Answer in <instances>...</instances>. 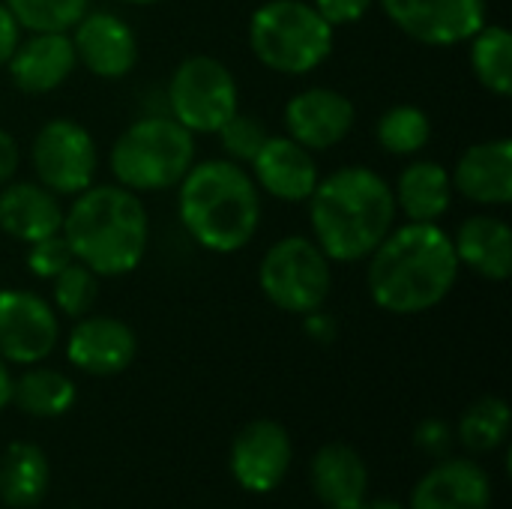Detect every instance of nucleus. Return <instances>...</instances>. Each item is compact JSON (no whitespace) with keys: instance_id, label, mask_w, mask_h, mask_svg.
<instances>
[{"instance_id":"nucleus-4","label":"nucleus","mask_w":512,"mask_h":509,"mask_svg":"<svg viewBox=\"0 0 512 509\" xmlns=\"http://www.w3.org/2000/svg\"><path fill=\"white\" fill-rule=\"evenodd\" d=\"M63 240L75 261L96 276L132 273L150 237V222L141 198L126 186H87L63 216Z\"/></svg>"},{"instance_id":"nucleus-10","label":"nucleus","mask_w":512,"mask_h":509,"mask_svg":"<svg viewBox=\"0 0 512 509\" xmlns=\"http://www.w3.org/2000/svg\"><path fill=\"white\" fill-rule=\"evenodd\" d=\"M60 339L54 306L33 291H0V357L15 366L42 363Z\"/></svg>"},{"instance_id":"nucleus-33","label":"nucleus","mask_w":512,"mask_h":509,"mask_svg":"<svg viewBox=\"0 0 512 509\" xmlns=\"http://www.w3.org/2000/svg\"><path fill=\"white\" fill-rule=\"evenodd\" d=\"M372 3H375V0H315L312 6L321 12V18H324L330 27H342V24L360 21V18L369 12Z\"/></svg>"},{"instance_id":"nucleus-28","label":"nucleus","mask_w":512,"mask_h":509,"mask_svg":"<svg viewBox=\"0 0 512 509\" xmlns=\"http://www.w3.org/2000/svg\"><path fill=\"white\" fill-rule=\"evenodd\" d=\"M432 138V123L417 105H396L378 120V144L393 156H414Z\"/></svg>"},{"instance_id":"nucleus-34","label":"nucleus","mask_w":512,"mask_h":509,"mask_svg":"<svg viewBox=\"0 0 512 509\" xmlns=\"http://www.w3.org/2000/svg\"><path fill=\"white\" fill-rule=\"evenodd\" d=\"M417 444L432 456H444L450 450V444H453V435H450L444 420H426L417 429Z\"/></svg>"},{"instance_id":"nucleus-16","label":"nucleus","mask_w":512,"mask_h":509,"mask_svg":"<svg viewBox=\"0 0 512 509\" xmlns=\"http://www.w3.org/2000/svg\"><path fill=\"white\" fill-rule=\"evenodd\" d=\"M6 66L12 84L21 93H51L72 75L78 57L66 33L45 30L33 33L27 42H18Z\"/></svg>"},{"instance_id":"nucleus-13","label":"nucleus","mask_w":512,"mask_h":509,"mask_svg":"<svg viewBox=\"0 0 512 509\" xmlns=\"http://www.w3.org/2000/svg\"><path fill=\"white\" fill-rule=\"evenodd\" d=\"M357 108L354 102L330 87H309L285 105L288 138L303 144L306 150H330L348 138L354 129Z\"/></svg>"},{"instance_id":"nucleus-5","label":"nucleus","mask_w":512,"mask_h":509,"mask_svg":"<svg viewBox=\"0 0 512 509\" xmlns=\"http://www.w3.org/2000/svg\"><path fill=\"white\" fill-rule=\"evenodd\" d=\"M249 45L267 69L306 75L330 57L333 27L312 3L267 0L249 21Z\"/></svg>"},{"instance_id":"nucleus-36","label":"nucleus","mask_w":512,"mask_h":509,"mask_svg":"<svg viewBox=\"0 0 512 509\" xmlns=\"http://www.w3.org/2000/svg\"><path fill=\"white\" fill-rule=\"evenodd\" d=\"M15 168H18V144L6 129H0V186L9 183Z\"/></svg>"},{"instance_id":"nucleus-38","label":"nucleus","mask_w":512,"mask_h":509,"mask_svg":"<svg viewBox=\"0 0 512 509\" xmlns=\"http://www.w3.org/2000/svg\"><path fill=\"white\" fill-rule=\"evenodd\" d=\"M12 402V375H9V366L6 360L0 357V411Z\"/></svg>"},{"instance_id":"nucleus-29","label":"nucleus","mask_w":512,"mask_h":509,"mask_svg":"<svg viewBox=\"0 0 512 509\" xmlns=\"http://www.w3.org/2000/svg\"><path fill=\"white\" fill-rule=\"evenodd\" d=\"M3 3L18 21V27H27L30 33H45V30L66 33L81 21L90 0H3Z\"/></svg>"},{"instance_id":"nucleus-7","label":"nucleus","mask_w":512,"mask_h":509,"mask_svg":"<svg viewBox=\"0 0 512 509\" xmlns=\"http://www.w3.org/2000/svg\"><path fill=\"white\" fill-rule=\"evenodd\" d=\"M258 285L264 297L291 315L318 312L330 294V258L315 240L285 237L273 243L258 267Z\"/></svg>"},{"instance_id":"nucleus-31","label":"nucleus","mask_w":512,"mask_h":509,"mask_svg":"<svg viewBox=\"0 0 512 509\" xmlns=\"http://www.w3.org/2000/svg\"><path fill=\"white\" fill-rule=\"evenodd\" d=\"M219 141L225 147V153L234 159V162H252L258 156V150L264 147V141L270 138L267 126L252 117V114H240L234 111L222 126H219Z\"/></svg>"},{"instance_id":"nucleus-8","label":"nucleus","mask_w":512,"mask_h":509,"mask_svg":"<svg viewBox=\"0 0 512 509\" xmlns=\"http://www.w3.org/2000/svg\"><path fill=\"white\" fill-rule=\"evenodd\" d=\"M171 117L195 132H219V126L237 111V81L231 69L207 54L186 57L168 84Z\"/></svg>"},{"instance_id":"nucleus-24","label":"nucleus","mask_w":512,"mask_h":509,"mask_svg":"<svg viewBox=\"0 0 512 509\" xmlns=\"http://www.w3.org/2000/svg\"><path fill=\"white\" fill-rule=\"evenodd\" d=\"M51 483L45 453L30 441H15L0 456V498L12 509L36 507Z\"/></svg>"},{"instance_id":"nucleus-37","label":"nucleus","mask_w":512,"mask_h":509,"mask_svg":"<svg viewBox=\"0 0 512 509\" xmlns=\"http://www.w3.org/2000/svg\"><path fill=\"white\" fill-rule=\"evenodd\" d=\"M306 333L318 342H330L336 336V324L327 318V315H318V312H309V321H306Z\"/></svg>"},{"instance_id":"nucleus-1","label":"nucleus","mask_w":512,"mask_h":509,"mask_svg":"<svg viewBox=\"0 0 512 509\" xmlns=\"http://www.w3.org/2000/svg\"><path fill=\"white\" fill-rule=\"evenodd\" d=\"M453 237L435 222H408L390 231L369 255V294L393 315H420L447 300L459 279Z\"/></svg>"},{"instance_id":"nucleus-20","label":"nucleus","mask_w":512,"mask_h":509,"mask_svg":"<svg viewBox=\"0 0 512 509\" xmlns=\"http://www.w3.org/2000/svg\"><path fill=\"white\" fill-rule=\"evenodd\" d=\"M63 210L54 192L42 183H6L0 186V228L21 240L36 243L42 237L60 234Z\"/></svg>"},{"instance_id":"nucleus-14","label":"nucleus","mask_w":512,"mask_h":509,"mask_svg":"<svg viewBox=\"0 0 512 509\" xmlns=\"http://www.w3.org/2000/svg\"><path fill=\"white\" fill-rule=\"evenodd\" d=\"M69 39L78 63L108 81L129 75L138 60V39L132 27L114 12H84Z\"/></svg>"},{"instance_id":"nucleus-26","label":"nucleus","mask_w":512,"mask_h":509,"mask_svg":"<svg viewBox=\"0 0 512 509\" xmlns=\"http://www.w3.org/2000/svg\"><path fill=\"white\" fill-rule=\"evenodd\" d=\"M471 45V66L483 87L498 96H510L512 90V36L501 24H483Z\"/></svg>"},{"instance_id":"nucleus-9","label":"nucleus","mask_w":512,"mask_h":509,"mask_svg":"<svg viewBox=\"0 0 512 509\" xmlns=\"http://www.w3.org/2000/svg\"><path fill=\"white\" fill-rule=\"evenodd\" d=\"M30 162L39 183L48 192L78 195L93 183L99 153H96V141L81 123L69 117H57L36 132Z\"/></svg>"},{"instance_id":"nucleus-39","label":"nucleus","mask_w":512,"mask_h":509,"mask_svg":"<svg viewBox=\"0 0 512 509\" xmlns=\"http://www.w3.org/2000/svg\"><path fill=\"white\" fill-rule=\"evenodd\" d=\"M354 509H405L402 504H393V501H363L360 507H354Z\"/></svg>"},{"instance_id":"nucleus-19","label":"nucleus","mask_w":512,"mask_h":509,"mask_svg":"<svg viewBox=\"0 0 512 509\" xmlns=\"http://www.w3.org/2000/svg\"><path fill=\"white\" fill-rule=\"evenodd\" d=\"M453 189L465 198L489 207H504L512 201V141L495 138L474 144L462 153L453 171Z\"/></svg>"},{"instance_id":"nucleus-40","label":"nucleus","mask_w":512,"mask_h":509,"mask_svg":"<svg viewBox=\"0 0 512 509\" xmlns=\"http://www.w3.org/2000/svg\"><path fill=\"white\" fill-rule=\"evenodd\" d=\"M123 3H135V6H147V3H159V0H123Z\"/></svg>"},{"instance_id":"nucleus-6","label":"nucleus","mask_w":512,"mask_h":509,"mask_svg":"<svg viewBox=\"0 0 512 509\" xmlns=\"http://www.w3.org/2000/svg\"><path fill=\"white\" fill-rule=\"evenodd\" d=\"M108 162L120 186L159 192L177 186L195 165V141L174 117H144L114 141Z\"/></svg>"},{"instance_id":"nucleus-17","label":"nucleus","mask_w":512,"mask_h":509,"mask_svg":"<svg viewBox=\"0 0 512 509\" xmlns=\"http://www.w3.org/2000/svg\"><path fill=\"white\" fill-rule=\"evenodd\" d=\"M255 168V180L264 186V192H270L279 201H309V195L315 192L321 174L315 165L312 150H306L303 144H297L294 138H282V135H270L264 141V147L258 150V156L252 159Z\"/></svg>"},{"instance_id":"nucleus-11","label":"nucleus","mask_w":512,"mask_h":509,"mask_svg":"<svg viewBox=\"0 0 512 509\" xmlns=\"http://www.w3.org/2000/svg\"><path fill=\"white\" fill-rule=\"evenodd\" d=\"M387 18L423 45H456L486 24V0H378Z\"/></svg>"},{"instance_id":"nucleus-12","label":"nucleus","mask_w":512,"mask_h":509,"mask_svg":"<svg viewBox=\"0 0 512 509\" xmlns=\"http://www.w3.org/2000/svg\"><path fill=\"white\" fill-rule=\"evenodd\" d=\"M291 456L288 432L276 420H255L243 426L231 444V474L246 492L267 495L285 480Z\"/></svg>"},{"instance_id":"nucleus-15","label":"nucleus","mask_w":512,"mask_h":509,"mask_svg":"<svg viewBox=\"0 0 512 509\" xmlns=\"http://www.w3.org/2000/svg\"><path fill=\"white\" fill-rule=\"evenodd\" d=\"M135 351H138V342L129 324H123L120 318H108V315L81 318L72 327L69 342H66L69 363L96 378H108V375L129 369V363L135 360Z\"/></svg>"},{"instance_id":"nucleus-21","label":"nucleus","mask_w":512,"mask_h":509,"mask_svg":"<svg viewBox=\"0 0 512 509\" xmlns=\"http://www.w3.org/2000/svg\"><path fill=\"white\" fill-rule=\"evenodd\" d=\"M459 264L483 279L504 282L512 273V228L501 216H471L453 237Z\"/></svg>"},{"instance_id":"nucleus-23","label":"nucleus","mask_w":512,"mask_h":509,"mask_svg":"<svg viewBox=\"0 0 512 509\" xmlns=\"http://www.w3.org/2000/svg\"><path fill=\"white\" fill-rule=\"evenodd\" d=\"M393 195H396V207H402V213L411 222H435L450 210L453 180L444 165L423 159L399 174Z\"/></svg>"},{"instance_id":"nucleus-30","label":"nucleus","mask_w":512,"mask_h":509,"mask_svg":"<svg viewBox=\"0 0 512 509\" xmlns=\"http://www.w3.org/2000/svg\"><path fill=\"white\" fill-rule=\"evenodd\" d=\"M54 306L69 315V318H81L93 309L96 303V294H99V282H96V273L90 267H84L81 261H72L66 264L54 279Z\"/></svg>"},{"instance_id":"nucleus-25","label":"nucleus","mask_w":512,"mask_h":509,"mask_svg":"<svg viewBox=\"0 0 512 509\" xmlns=\"http://www.w3.org/2000/svg\"><path fill=\"white\" fill-rule=\"evenodd\" d=\"M12 402L30 417H60L75 405V384L54 369H30L12 381Z\"/></svg>"},{"instance_id":"nucleus-35","label":"nucleus","mask_w":512,"mask_h":509,"mask_svg":"<svg viewBox=\"0 0 512 509\" xmlns=\"http://www.w3.org/2000/svg\"><path fill=\"white\" fill-rule=\"evenodd\" d=\"M21 27L12 18V12L6 9V3H0V66H6V60L12 57L15 45H18Z\"/></svg>"},{"instance_id":"nucleus-2","label":"nucleus","mask_w":512,"mask_h":509,"mask_svg":"<svg viewBox=\"0 0 512 509\" xmlns=\"http://www.w3.org/2000/svg\"><path fill=\"white\" fill-rule=\"evenodd\" d=\"M396 210L390 183L363 165L327 174L309 195L315 243L330 261L345 264L363 261L378 249V243L393 231Z\"/></svg>"},{"instance_id":"nucleus-32","label":"nucleus","mask_w":512,"mask_h":509,"mask_svg":"<svg viewBox=\"0 0 512 509\" xmlns=\"http://www.w3.org/2000/svg\"><path fill=\"white\" fill-rule=\"evenodd\" d=\"M72 261H75V255H72L69 243L63 240V234L42 237V240L30 243V252H27V270L39 279H54Z\"/></svg>"},{"instance_id":"nucleus-22","label":"nucleus","mask_w":512,"mask_h":509,"mask_svg":"<svg viewBox=\"0 0 512 509\" xmlns=\"http://www.w3.org/2000/svg\"><path fill=\"white\" fill-rule=\"evenodd\" d=\"M312 489L327 509H354L366 501L369 468L348 444H327L312 459Z\"/></svg>"},{"instance_id":"nucleus-27","label":"nucleus","mask_w":512,"mask_h":509,"mask_svg":"<svg viewBox=\"0 0 512 509\" xmlns=\"http://www.w3.org/2000/svg\"><path fill=\"white\" fill-rule=\"evenodd\" d=\"M510 435V405L498 396L477 399L459 420V438L471 453H492Z\"/></svg>"},{"instance_id":"nucleus-18","label":"nucleus","mask_w":512,"mask_h":509,"mask_svg":"<svg viewBox=\"0 0 512 509\" xmlns=\"http://www.w3.org/2000/svg\"><path fill=\"white\" fill-rule=\"evenodd\" d=\"M492 480L471 459H447L435 465L411 492L408 509H489Z\"/></svg>"},{"instance_id":"nucleus-3","label":"nucleus","mask_w":512,"mask_h":509,"mask_svg":"<svg viewBox=\"0 0 512 509\" xmlns=\"http://www.w3.org/2000/svg\"><path fill=\"white\" fill-rule=\"evenodd\" d=\"M189 237L216 255L240 252L258 231L261 195L249 171L231 159H207L186 171L177 198Z\"/></svg>"}]
</instances>
